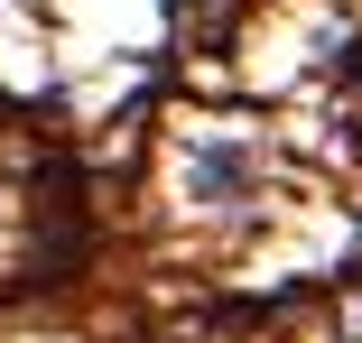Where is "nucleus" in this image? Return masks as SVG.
Listing matches in <instances>:
<instances>
[{
  "mask_svg": "<svg viewBox=\"0 0 362 343\" xmlns=\"http://www.w3.org/2000/svg\"><path fill=\"white\" fill-rule=\"evenodd\" d=\"M260 140L251 130H195V140L177 149V195L195 204V214H214V223H233V214H251L260 204Z\"/></svg>",
  "mask_w": 362,
  "mask_h": 343,
  "instance_id": "obj_1",
  "label": "nucleus"
},
{
  "mask_svg": "<svg viewBox=\"0 0 362 343\" xmlns=\"http://www.w3.org/2000/svg\"><path fill=\"white\" fill-rule=\"evenodd\" d=\"M344 343H362V297H353V306H344Z\"/></svg>",
  "mask_w": 362,
  "mask_h": 343,
  "instance_id": "obj_2",
  "label": "nucleus"
}]
</instances>
